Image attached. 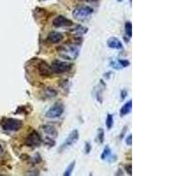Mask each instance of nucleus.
<instances>
[{"label": "nucleus", "mask_w": 176, "mask_h": 176, "mask_svg": "<svg viewBox=\"0 0 176 176\" xmlns=\"http://www.w3.org/2000/svg\"><path fill=\"white\" fill-rule=\"evenodd\" d=\"M43 130L44 132L47 134L48 136H52V137H57V129L52 126V125H44L43 127Z\"/></svg>", "instance_id": "nucleus-13"}, {"label": "nucleus", "mask_w": 176, "mask_h": 176, "mask_svg": "<svg viewBox=\"0 0 176 176\" xmlns=\"http://www.w3.org/2000/svg\"><path fill=\"white\" fill-rule=\"evenodd\" d=\"M83 2H87V3H93V2H96L97 0H80Z\"/></svg>", "instance_id": "nucleus-31"}, {"label": "nucleus", "mask_w": 176, "mask_h": 176, "mask_svg": "<svg viewBox=\"0 0 176 176\" xmlns=\"http://www.w3.org/2000/svg\"><path fill=\"white\" fill-rule=\"evenodd\" d=\"M42 142H44V144L48 146L49 148H51V147L55 146V145H56V142L54 139H52L51 137H46L44 140H42Z\"/></svg>", "instance_id": "nucleus-21"}, {"label": "nucleus", "mask_w": 176, "mask_h": 176, "mask_svg": "<svg viewBox=\"0 0 176 176\" xmlns=\"http://www.w3.org/2000/svg\"><path fill=\"white\" fill-rule=\"evenodd\" d=\"M132 109V100H129L128 102H126L124 105L122 107V108L120 109V115L121 116H124L127 115L128 114H129L131 112Z\"/></svg>", "instance_id": "nucleus-12"}, {"label": "nucleus", "mask_w": 176, "mask_h": 176, "mask_svg": "<svg viewBox=\"0 0 176 176\" xmlns=\"http://www.w3.org/2000/svg\"><path fill=\"white\" fill-rule=\"evenodd\" d=\"M104 136H105V133H104V130L103 129H98V135H97V142H99L100 144H103L104 142Z\"/></svg>", "instance_id": "nucleus-20"}, {"label": "nucleus", "mask_w": 176, "mask_h": 176, "mask_svg": "<svg viewBox=\"0 0 176 176\" xmlns=\"http://www.w3.org/2000/svg\"><path fill=\"white\" fill-rule=\"evenodd\" d=\"M113 125H114V115L111 114H108L106 119V126L107 129H111L113 128Z\"/></svg>", "instance_id": "nucleus-16"}, {"label": "nucleus", "mask_w": 176, "mask_h": 176, "mask_svg": "<svg viewBox=\"0 0 176 176\" xmlns=\"http://www.w3.org/2000/svg\"><path fill=\"white\" fill-rule=\"evenodd\" d=\"M125 32H126V35H128L129 38L132 36V24L130 21H128L125 23Z\"/></svg>", "instance_id": "nucleus-19"}, {"label": "nucleus", "mask_w": 176, "mask_h": 176, "mask_svg": "<svg viewBox=\"0 0 176 176\" xmlns=\"http://www.w3.org/2000/svg\"><path fill=\"white\" fill-rule=\"evenodd\" d=\"M87 31V27H84L82 26H77L76 27H74L70 32H71V34H73V35H85V34H86Z\"/></svg>", "instance_id": "nucleus-14"}, {"label": "nucleus", "mask_w": 176, "mask_h": 176, "mask_svg": "<svg viewBox=\"0 0 176 176\" xmlns=\"http://www.w3.org/2000/svg\"><path fill=\"white\" fill-rule=\"evenodd\" d=\"M128 129V127H124V128H123V132H122V134H121L120 136H119V138H120V139H123V136H124V134H125V131H126V129Z\"/></svg>", "instance_id": "nucleus-29"}, {"label": "nucleus", "mask_w": 176, "mask_h": 176, "mask_svg": "<svg viewBox=\"0 0 176 176\" xmlns=\"http://www.w3.org/2000/svg\"><path fill=\"white\" fill-rule=\"evenodd\" d=\"M91 151H92V145L88 142L86 143V145H85V152H86V153L88 154V153H90Z\"/></svg>", "instance_id": "nucleus-25"}, {"label": "nucleus", "mask_w": 176, "mask_h": 176, "mask_svg": "<svg viewBox=\"0 0 176 176\" xmlns=\"http://www.w3.org/2000/svg\"><path fill=\"white\" fill-rule=\"evenodd\" d=\"M111 155V150H110V148L109 146H106L104 148V150H103V153L101 154V156H100V158L101 159H106V158H107L109 156Z\"/></svg>", "instance_id": "nucleus-18"}, {"label": "nucleus", "mask_w": 176, "mask_h": 176, "mask_svg": "<svg viewBox=\"0 0 176 176\" xmlns=\"http://www.w3.org/2000/svg\"><path fill=\"white\" fill-rule=\"evenodd\" d=\"M47 39L48 41H49L51 43H58L64 39V35L59 33V32L52 31L48 34Z\"/></svg>", "instance_id": "nucleus-11"}, {"label": "nucleus", "mask_w": 176, "mask_h": 176, "mask_svg": "<svg viewBox=\"0 0 176 176\" xmlns=\"http://www.w3.org/2000/svg\"><path fill=\"white\" fill-rule=\"evenodd\" d=\"M75 165H76V161L74 160V161H72L71 163H70L69 166H68V167L65 169V173H64V175L65 176H70L71 175V174H72V172L74 170V167H75Z\"/></svg>", "instance_id": "nucleus-17"}, {"label": "nucleus", "mask_w": 176, "mask_h": 176, "mask_svg": "<svg viewBox=\"0 0 176 176\" xmlns=\"http://www.w3.org/2000/svg\"><path fill=\"white\" fill-rule=\"evenodd\" d=\"M78 138H79V132H78V129H73L70 133V135L68 136V137L66 138L65 143H63L62 145L59 147V153H63L67 148L72 146L78 140Z\"/></svg>", "instance_id": "nucleus-6"}, {"label": "nucleus", "mask_w": 176, "mask_h": 176, "mask_svg": "<svg viewBox=\"0 0 176 176\" xmlns=\"http://www.w3.org/2000/svg\"><path fill=\"white\" fill-rule=\"evenodd\" d=\"M3 154H4V148L2 146V145L0 144V158L3 156Z\"/></svg>", "instance_id": "nucleus-30"}, {"label": "nucleus", "mask_w": 176, "mask_h": 176, "mask_svg": "<svg viewBox=\"0 0 176 176\" xmlns=\"http://www.w3.org/2000/svg\"><path fill=\"white\" fill-rule=\"evenodd\" d=\"M44 93H45V96H46L47 98H49V99L56 97L57 94V92L53 87H47L45 89Z\"/></svg>", "instance_id": "nucleus-15"}, {"label": "nucleus", "mask_w": 176, "mask_h": 176, "mask_svg": "<svg viewBox=\"0 0 176 176\" xmlns=\"http://www.w3.org/2000/svg\"><path fill=\"white\" fill-rule=\"evenodd\" d=\"M125 142H126V144H127L128 145H132V135H131V134H129V135L126 137Z\"/></svg>", "instance_id": "nucleus-26"}, {"label": "nucleus", "mask_w": 176, "mask_h": 176, "mask_svg": "<svg viewBox=\"0 0 176 176\" xmlns=\"http://www.w3.org/2000/svg\"><path fill=\"white\" fill-rule=\"evenodd\" d=\"M42 143V139H41V136L40 134L35 131L33 130L29 135L27 136L26 140H25V145L28 147H38L40 146Z\"/></svg>", "instance_id": "nucleus-7"}, {"label": "nucleus", "mask_w": 176, "mask_h": 176, "mask_svg": "<svg viewBox=\"0 0 176 176\" xmlns=\"http://www.w3.org/2000/svg\"><path fill=\"white\" fill-rule=\"evenodd\" d=\"M125 170L127 171V173L129 174V175H131L132 174V166L131 165H127L125 166Z\"/></svg>", "instance_id": "nucleus-27"}, {"label": "nucleus", "mask_w": 176, "mask_h": 176, "mask_svg": "<svg viewBox=\"0 0 176 176\" xmlns=\"http://www.w3.org/2000/svg\"><path fill=\"white\" fill-rule=\"evenodd\" d=\"M38 70L40 75L43 77H51L53 74V70L51 66L45 61H41L38 65Z\"/></svg>", "instance_id": "nucleus-9"}, {"label": "nucleus", "mask_w": 176, "mask_h": 176, "mask_svg": "<svg viewBox=\"0 0 176 176\" xmlns=\"http://www.w3.org/2000/svg\"><path fill=\"white\" fill-rule=\"evenodd\" d=\"M52 23L53 26L55 27H57V28H59V27H72L73 26L72 20L67 19L63 15H59L57 18H55Z\"/></svg>", "instance_id": "nucleus-8"}, {"label": "nucleus", "mask_w": 176, "mask_h": 176, "mask_svg": "<svg viewBox=\"0 0 176 176\" xmlns=\"http://www.w3.org/2000/svg\"><path fill=\"white\" fill-rule=\"evenodd\" d=\"M127 94H128V92L126 90H123L122 93H121V95H122V100H124L126 97H127Z\"/></svg>", "instance_id": "nucleus-28"}, {"label": "nucleus", "mask_w": 176, "mask_h": 176, "mask_svg": "<svg viewBox=\"0 0 176 176\" xmlns=\"http://www.w3.org/2000/svg\"><path fill=\"white\" fill-rule=\"evenodd\" d=\"M118 2H122V1H123V0H117Z\"/></svg>", "instance_id": "nucleus-32"}, {"label": "nucleus", "mask_w": 176, "mask_h": 176, "mask_svg": "<svg viewBox=\"0 0 176 176\" xmlns=\"http://www.w3.org/2000/svg\"><path fill=\"white\" fill-rule=\"evenodd\" d=\"M2 129L7 132L18 131L22 128L23 122L16 118H4L1 123Z\"/></svg>", "instance_id": "nucleus-2"}, {"label": "nucleus", "mask_w": 176, "mask_h": 176, "mask_svg": "<svg viewBox=\"0 0 176 176\" xmlns=\"http://www.w3.org/2000/svg\"><path fill=\"white\" fill-rule=\"evenodd\" d=\"M94 12L93 8L86 6H82L77 7L76 9L72 12V16L76 19L78 20H84L88 18Z\"/></svg>", "instance_id": "nucleus-3"}, {"label": "nucleus", "mask_w": 176, "mask_h": 176, "mask_svg": "<svg viewBox=\"0 0 176 176\" xmlns=\"http://www.w3.org/2000/svg\"><path fill=\"white\" fill-rule=\"evenodd\" d=\"M107 46L110 48H113V49H123V46L122 41H120L118 38L116 37H111L109 38L107 41Z\"/></svg>", "instance_id": "nucleus-10"}, {"label": "nucleus", "mask_w": 176, "mask_h": 176, "mask_svg": "<svg viewBox=\"0 0 176 176\" xmlns=\"http://www.w3.org/2000/svg\"><path fill=\"white\" fill-rule=\"evenodd\" d=\"M79 46L78 44L64 45L58 49L59 56L65 60H76L79 56Z\"/></svg>", "instance_id": "nucleus-1"}, {"label": "nucleus", "mask_w": 176, "mask_h": 176, "mask_svg": "<svg viewBox=\"0 0 176 176\" xmlns=\"http://www.w3.org/2000/svg\"><path fill=\"white\" fill-rule=\"evenodd\" d=\"M118 63H119V65H121V67L122 68H126V67H128L129 65H130V63H129L128 60H125V59H119L118 60Z\"/></svg>", "instance_id": "nucleus-22"}, {"label": "nucleus", "mask_w": 176, "mask_h": 176, "mask_svg": "<svg viewBox=\"0 0 176 176\" xmlns=\"http://www.w3.org/2000/svg\"><path fill=\"white\" fill-rule=\"evenodd\" d=\"M65 112V106L61 102H57L55 103L54 105L51 106L48 110L46 112L45 115L47 118H50V119H54V118L60 117Z\"/></svg>", "instance_id": "nucleus-5"}, {"label": "nucleus", "mask_w": 176, "mask_h": 176, "mask_svg": "<svg viewBox=\"0 0 176 176\" xmlns=\"http://www.w3.org/2000/svg\"><path fill=\"white\" fill-rule=\"evenodd\" d=\"M32 160H33V163L34 164H37V163H40L41 161V157L39 155V154H36L34 158H32Z\"/></svg>", "instance_id": "nucleus-23"}, {"label": "nucleus", "mask_w": 176, "mask_h": 176, "mask_svg": "<svg viewBox=\"0 0 176 176\" xmlns=\"http://www.w3.org/2000/svg\"><path fill=\"white\" fill-rule=\"evenodd\" d=\"M110 66H112V68H114V69H116V70H120V69H122L121 65H119V63H118V62H117V64H116L115 62L112 61L111 63H110Z\"/></svg>", "instance_id": "nucleus-24"}, {"label": "nucleus", "mask_w": 176, "mask_h": 176, "mask_svg": "<svg viewBox=\"0 0 176 176\" xmlns=\"http://www.w3.org/2000/svg\"><path fill=\"white\" fill-rule=\"evenodd\" d=\"M71 68H72L71 64L67 63V62L59 61V60H55L51 64V69L53 70V73H57V74L67 72L71 70Z\"/></svg>", "instance_id": "nucleus-4"}]
</instances>
